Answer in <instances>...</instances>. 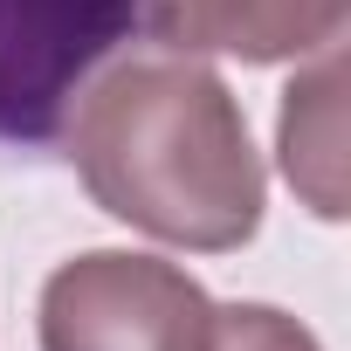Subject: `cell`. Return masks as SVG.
<instances>
[{"mask_svg": "<svg viewBox=\"0 0 351 351\" xmlns=\"http://www.w3.org/2000/svg\"><path fill=\"white\" fill-rule=\"evenodd\" d=\"M90 200L172 248H241L262 228V158L228 83L186 56H131L83 83L62 131Z\"/></svg>", "mask_w": 351, "mask_h": 351, "instance_id": "1", "label": "cell"}, {"mask_svg": "<svg viewBox=\"0 0 351 351\" xmlns=\"http://www.w3.org/2000/svg\"><path fill=\"white\" fill-rule=\"evenodd\" d=\"M138 28L172 56L221 49L241 62H282L337 42L344 0H138Z\"/></svg>", "mask_w": 351, "mask_h": 351, "instance_id": "4", "label": "cell"}, {"mask_svg": "<svg viewBox=\"0 0 351 351\" xmlns=\"http://www.w3.org/2000/svg\"><path fill=\"white\" fill-rule=\"evenodd\" d=\"M207 351H317V337L269 303H234V310H214Z\"/></svg>", "mask_w": 351, "mask_h": 351, "instance_id": "6", "label": "cell"}, {"mask_svg": "<svg viewBox=\"0 0 351 351\" xmlns=\"http://www.w3.org/2000/svg\"><path fill=\"white\" fill-rule=\"evenodd\" d=\"M124 35L138 0H0V152H42Z\"/></svg>", "mask_w": 351, "mask_h": 351, "instance_id": "3", "label": "cell"}, {"mask_svg": "<svg viewBox=\"0 0 351 351\" xmlns=\"http://www.w3.org/2000/svg\"><path fill=\"white\" fill-rule=\"evenodd\" d=\"M207 289L152 255L97 248L62 262L42 289V351H207Z\"/></svg>", "mask_w": 351, "mask_h": 351, "instance_id": "2", "label": "cell"}, {"mask_svg": "<svg viewBox=\"0 0 351 351\" xmlns=\"http://www.w3.org/2000/svg\"><path fill=\"white\" fill-rule=\"evenodd\" d=\"M324 62L289 83V104H282V172L289 186L310 200V214L337 221L344 214V76H337V42L317 49Z\"/></svg>", "mask_w": 351, "mask_h": 351, "instance_id": "5", "label": "cell"}]
</instances>
